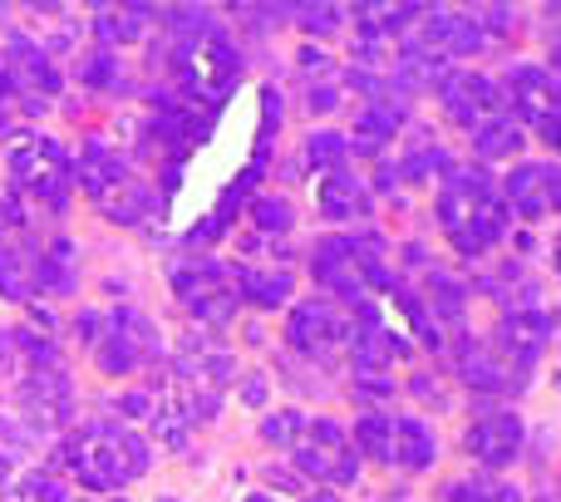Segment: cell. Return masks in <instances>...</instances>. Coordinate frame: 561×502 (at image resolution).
<instances>
[{
	"mask_svg": "<svg viewBox=\"0 0 561 502\" xmlns=\"http://www.w3.org/2000/svg\"><path fill=\"white\" fill-rule=\"evenodd\" d=\"M45 468L69 474V483L84 488V493H124L128 483H138L153 468V444L134 424L94 419V424H79Z\"/></svg>",
	"mask_w": 561,
	"mask_h": 502,
	"instance_id": "obj_1",
	"label": "cell"
},
{
	"mask_svg": "<svg viewBox=\"0 0 561 502\" xmlns=\"http://www.w3.org/2000/svg\"><path fill=\"white\" fill-rule=\"evenodd\" d=\"M438 223H444V237L454 242L458 256L478 261L507 237L513 213L503 203V187L483 168H448L438 178Z\"/></svg>",
	"mask_w": 561,
	"mask_h": 502,
	"instance_id": "obj_2",
	"label": "cell"
},
{
	"mask_svg": "<svg viewBox=\"0 0 561 502\" xmlns=\"http://www.w3.org/2000/svg\"><path fill=\"white\" fill-rule=\"evenodd\" d=\"M173 69H178V84H183L187 104L217 109L237 89V79H242V55H237V45L222 30H213V35L183 39L173 49Z\"/></svg>",
	"mask_w": 561,
	"mask_h": 502,
	"instance_id": "obj_3",
	"label": "cell"
},
{
	"mask_svg": "<svg viewBox=\"0 0 561 502\" xmlns=\"http://www.w3.org/2000/svg\"><path fill=\"white\" fill-rule=\"evenodd\" d=\"M10 178H15V193H30L35 203L65 213L69 203V178H75V163H69L65 144L59 138H39V134H20L5 153Z\"/></svg>",
	"mask_w": 561,
	"mask_h": 502,
	"instance_id": "obj_4",
	"label": "cell"
},
{
	"mask_svg": "<svg viewBox=\"0 0 561 502\" xmlns=\"http://www.w3.org/2000/svg\"><path fill=\"white\" fill-rule=\"evenodd\" d=\"M286 464L296 468L300 478L320 483V488H350V483H359V454H355V444H350L345 424H340V419H325V414L306 419V434L296 438V448H290Z\"/></svg>",
	"mask_w": 561,
	"mask_h": 502,
	"instance_id": "obj_5",
	"label": "cell"
},
{
	"mask_svg": "<svg viewBox=\"0 0 561 502\" xmlns=\"http://www.w3.org/2000/svg\"><path fill=\"white\" fill-rule=\"evenodd\" d=\"M158 326L144 316V310L134 306H118L104 316V335L94 340V365L104 369L108 379H124L134 375L138 365H148V360H158Z\"/></svg>",
	"mask_w": 561,
	"mask_h": 502,
	"instance_id": "obj_6",
	"label": "cell"
},
{
	"mask_svg": "<svg viewBox=\"0 0 561 502\" xmlns=\"http://www.w3.org/2000/svg\"><path fill=\"white\" fill-rule=\"evenodd\" d=\"M463 454L478 464V474H507L527 454V419L517 409H488L463 429Z\"/></svg>",
	"mask_w": 561,
	"mask_h": 502,
	"instance_id": "obj_7",
	"label": "cell"
},
{
	"mask_svg": "<svg viewBox=\"0 0 561 502\" xmlns=\"http://www.w3.org/2000/svg\"><path fill=\"white\" fill-rule=\"evenodd\" d=\"M350 330L355 320L325 296H310V300H296L286 316V345L306 360H330L335 350H350Z\"/></svg>",
	"mask_w": 561,
	"mask_h": 502,
	"instance_id": "obj_8",
	"label": "cell"
},
{
	"mask_svg": "<svg viewBox=\"0 0 561 502\" xmlns=\"http://www.w3.org/2000/svg\"><path fill=\"white\" fill-rule=\"evenodd\" d=\"M15 404H20V419H25L39 438H45L49 429H65L69 419H75V385H69L65 365L30 369L25 379H15Z\"/></svg>",
	"mask_w": 561,
	"mask_h": 502,
	"instance_id": "obj_9",
	"label": "cell"
},
{
	"mask_svg": "<svg viewBox=\"0 0 561 502\" xmlns=\"http://www.w3.org/2000/svg\"><path fill=\"white\" fill-rule=\"evenodd\" d=\"M497 187H503L507 213H517L523 223H547L552 213H561V163H552V158L513 163Z\"/></svg>",
	"mask_w": 561,
	"mask_h": 502,
	"instance_id": "obj_10",
	"label": "cell"
},
{
	"mask_svg": "<svg viewBox=\"0 0 561 502\" xmlns=\"http://www.w3.org/2000/svg\"><path fill=\"white\" fill-rule=\"evenodd\" d=\"M552 340H557V316H547L542 306H523V310H503L493 350L517 369V375H527Z\"/></svg>",
	"mask_w": 561,
	"mask_h": 502,
	"instance_id": "obj_11",
	"label": "cell"
},
{
	"mask_svg": "<svg viewBox=\"0 0 561 502\" xmlns=\"http://www.w3.org/2000/svg\"><path fill=\"white\" fill-rule=\"evenodd\" d=\"M438 99H444L448 118L463 128H483L488 118H497L507 109L503 99V84L488 75H478V69H448L444 84H438Z\"/></svg>",
	"mask_w": 561,
	"mask_h": 502,
	"instance_id": "obj_12",
	"label": "cell"
},
{
	"mask_svg": "<svg viewBox=\"0 0 561 502\" xmlns=\"http://www.w3.org/2000/svg\"><path fill=\"white\" fill-rule=\"evenodd\" d=\"M454 365H458V375H463V385L478 389V395H488V399H507V395L523 389V375H517V369L507 365L493 345H488V340L463 335L458 340V350H454Z\"/></svg>",
	"mask_w": 561,
	"mask_h": 502,
	"instance_id": "obj_13",
	"label": "cell"
},
{
	"mask_svg": "<svg viewBox=\"0 0 561 502\" xmlns=\"http://www.w3.org/2000/svg\"><path fill=\"white\" fill-rule=\"evenodd\" d=\"M173 369H178V379H187V385H207V389H222V395L237 379L232 350H227L217 335H183L178 340Z\"/></svg>",
	"mask_w": 561,
	"mask_h": 502,
	"instance_id": "obj_14",
	"label": "cell"
},
{
	"mask_svg": "<svg viewBox=\"0 0 561 502\" xmlns=\"http://www.w3.org/2000/svg\"><path fill=\"white\" fill-rule=\"evenodd\" d=\"M0 65H5L10 84L25 89V99L55 94V89H59V69L49 65V55L25 35V30H10V35H5V55H0Z\"/></svg>",
	"mask_w": 561,
	"mask_h": 502,
	"instance_id": "obj_15",
	"label": "cell"
},
{
	"mask_svg": "<svg viewBox=\"0 0 561 502\" xmlns=\"http://www.w3.org/2000/svg\"><path fill=\"white\" fill-rule=\"evenodd\" d=\"M507 104H517V114L542 124V118L561 114V79L547 65H513L507 69Z\"/></svg>",
	"mask_w": 561,
	"mask_h": 502,
	"instance_id": "obj_16",
	"label": "cell"
},
{
	"mask_svg": "<svg viewBox=\"0 0 561 502\" xmlns=\"http://www.w3.org/2000/svg\"><path fill=\"white\" fill-rule=\"evenodd\" d=\"M404 104L399 99H369L365 109H359L355 118V134H350V153H365V158H379L385 153V144H394V134L404 128Z\"/></svg>",
	"mask_w": 561,
	"mask_h": 502,
	"instance_id": "obj_17",
	"label": "cell"
},
{
	"mask_svg": "<svg viewBox=\"0 0 561 502\" xmlns=\"http://www.w3.org/2000/svg\"><path fill=\"white\" fill-rule=\"evenodd\" d=\"M389 464L404 468V474H428V468L438 464V434L419 414H394V448H389Z\"/></svg>",
	"mask_w": 561,
	"mask_h": 502,
	"instance_id": "obj_18",
	"label": "cell"
},
{
	"mask_svg": "<svg viewBox=\"0 0 561 502\" xmlns=\"http://www.w3.org/2000/svg\"><path fill=\"white\" fill-rule=\"evenodd\" d=\"M75 178H79V187H84L94 203H104L114 187L128 183V163H124V153H114V148L104 144V138H89L84 153H79Z\"/></svg>",
	"mask_w": 561,
	"mask_h": 502,
	"instance_id": "obj_19",
	"label": "cell"
},
{
	"mask_svg": "<svg viewBox=\"0 0 561 502\" xmlns=\"http://www.w3.org/2000/svg\"><path fill=\"white\" fill-rule=\"evenodd\" d=\"M316 207L325 223H355V217H369V187L359 183L345 163V168H335V173H325V183H320V193H316Z\"/></svg>",
	"mask_w": 561,
	"mask_h": 502,
	"instance_id": "obj_20",
	"label": "cell"
},
{
	"mask_svg": "<svg viewBox=\"0 0 561 502\" xmlns=\"http://www.w3.org/2000/svg\"><path fill=\"white\" fill-rule=\"evenodd\" d=\"M290 290H296V276L286 266H237V296L256 310H276L290 306Z\"/></svg>",
	"mask_w": 561,
	"mask_h": 502,
	"instance_id": "obj_21",
	"label": "cell"
},
{
	"mask_svg": "<svg viewBox=\"0 0 561 502\" xmlns=\"http://www.w3.org/2000/svg\"><path fill=\"white\" fill-rule=\"evenodd\" d=\"M444 502H527L523 483H513L507 474H463V478H448L438 488Z\"/></svg>",
	"mask_w": 561,
	"mask_h": 502,
	"instance_id": "obj_22",
	"label": "cell"
},
{
	"mask_svg": "<svg viewBox=\"0 0 561 502\" xmlns=\"http://www.w3.org/2000/svg\"><path fill=\"white\" fill-rule=\"evenodd\" d=\"M79 488L69 478L49 474V468H25L15 474L5 488H0V502H79Z\"/></svg>",
	"mask_w": 561,
	"mask_h": 502,
	"instance_id": "obj_23",
	"label": "cell"
},
{
	"mask_svg": "<svg viewBox=\"0 0 561 502\" xmlns=\"http://www.w3.org/2000/svg\"><path fill=\"white\" fill-rule=\"evenodd\" d=\"M527 148V134L523 124H513L507 114L488 118L483 128H473V153L483 158V163H507V158H517Z\"/></svg>",
	"mask_w": 561,
	"mask_h": 502,
	"instance_id": "obj_24",
	"label": "cell"
},
{
	"mask_svg": "<svg viewBox=\"0 0 561 502\" xmlns=\"http://www.w3.org/2000/svg\"><path fill=\"white\" fill-rule=\"evenodd\" d=\"M350 444H355V454L369 458V464H389V448H394V414H385V409H365V414L355 419Z\"/></svg>",
	"mask_w": 561,
	"mask_h": 502,
	"instance_id": "obj_25",
	"label": "cell"
},
{
	"mask_svg": "<svg viewBox=\"0 0 561 502\" xmlns=\"http://www.w3.org/2000/svg\"><path fill=\"white\" fill-rule=\"evenodd\" d=\"M35 247H5L0 242V296L5 300H35Z\"/></svg>",
	"mask_w": 561,
	"mask_h": 502,
	"instance_id": "obj_26",
	"label": "cell"
},
{
	"mask_svg": "<svg viewBox=\"0 0 561 502\" xmlns=\"http://www.w3.org/2000/svg\"><path fill=\"white\" fill-rule=\"evenodd\" d=\"M158 10H148V5H124V10H94V20H99V39L104 45H128V39H144L148 35V25L144 20H153Z\"/></svg>",
	"mask_w": 561,
	"mask_h": 502,
	"instance_id": "obj_27",
	"label": "cell"
},
{
	"mask_svg": "<svg viewBox=\"0 0 561 502\" xmlns=\"http://www.w3.org/2000/svg\"><path fill=\"white\" fill-rule=\"evenodd\" d=\"M463 306H468V286L448 271H434L428 276V310L434 320H463Z\"/></svg>",
	"mask_w": 561,
	"mask_h": 502,
	"instance_id": "obj_28",
	"label": "cell"
},
{
	"mask_svg": "<svg viewBox=\"0 0 561 502\" xmlns=\"http://www.w3.org/2000/svg\"><path fill=\"white\" fill-rule=\"evenodd\" d=\"M79 79H84L89 89H104V94H124V89H128L124 65H118L114 49H94V55H84V65H79Z\"/></svg>",
	"mask_w": 561,
	"mask_h": 502,
	"instance_id": "obj_29",
	"label": "cell"
},
{
	"mask_svg": "<svg viewBox=\"0 0 561 502\" xmlns=\"http://www.w3.org/2000/svg\"><path fill=\"white\" fill-rule=\"evenodd\" d=\"M99 207H104V213L114 217V223L134 227L138 217H144L148 207H153V193H148V187L138 183V178H128V183H124V187H114V193H108V197H104V203H99Z\"/></svg>",
	"mask_w": 561,
	"mask_h": 502,
	"instance_id": "obj_30",
	"label": "cell"
},
{
	"mask_svg": "<svg viewBox=\"0 0 561 502\" xmlns=\"http://www.w3.org/2000/svg\"><path fill=\"white\" fill-rule=\"evenodd\" d=\"M306 163L320 168V173H335V168L350 163V138L345 134H330V128H320V134L306 138Z\"/></svg>",
	"mask_w": 561,
	"mask_h": 502,
	"instance_id": "obj_31",
	"label": "cell"
},
{
	"mask_svg": "<svg viewBox=\"0 0 561 502\" xmlns=\"http://www.w3.org/2000/svg\"><path fill=\"white\" fill-rule=\"evenodd\" d=\"M306 434V414L300 409H272V414L262 419V438L266 444H276V448H296V438Z\"/></svg>",
	"mask_w": 561,
	"mask_h": 502,
	"instance_id": "obj_32",
	"label": "cell"
},
{
	"mask_svg": "<svg viewBox=\"0 0 561 502\" xmlns=\"http://www.w3.org/2000/svg\"><path fill=\"white\" fill-rule=\"evenodd\" d=\"M488 49V30L478 15H454V25H448V59L454 55H483Z\"/></svg>",
	"mask_w": 561,
	"mask_h": 502,
	"instance_id": "obj_33",
	"label": "cell"
},
{
	"mask_svg": "<svg viewBox=\"0 0 561 502\" xmlns=\"http://www.w3.org/2000/svg\"><path fill=\"white\" fill-rule=\"evenodd\" d=\"M252 223H256V232H266V237H276V232H290V223H296V207L286 203V197H256L252 203Z\"/></svg>",
	"mask_w": 561,
	"mask_h": 502,
	"instance_id": "obj_34",
	"label": "cell"
},
{
	"mask_svg": "<svg viewBox=\"0 0 561 502\" xmlns=\"http://www.w3.org/2000/svg\"><path fill=\"white\" fill-rule=\"evenodd\" d=\"M350 395L359 399V404H385V399H394V379L389 375H369V369H355V385H350Z\"/></svg>",
	"mask_w": 561,
	"mask_h": 502,
	"instance_id": "obj_35",
	"label": "cell"
},
{
	"mask_svg": "<svg viewBox=\"0 0 561 502\" xmlns=\"http://www.w3.org/2000/svg\"><path fill=\"white\" fill-rule=\"evenodd\" d=\"M296 15L306 20V25H300L306 35H330V30H335V20H340V10L335 5H300Z\"/></svg>",
	"mask_w": 561,
	"mask_h": 502,
	"instance_id": "obj_36",
	"label": "cell"
},
{
	"mask_svg": "<svg viewBox=\"0 0 561 502\" xmlns=\"http://www.w3.org/2000/svg\"><path fill=\"white\" fill-rule=\"evenodd\" d=\"M306 109H310V114H335V109H340V84H330V79L310 84L306 89Z\"/></svg>",
	"mask_w": 561,
	"mask_h": 502,
	"instance_id": "obj_37",
	"label": "cell"
},
{
	"mask_svg": "<svg viewBox=\"0 0 561 502\" xmlns=\"http://www.w3.org/2000/svg\"><path fill=\"white\" fill-rule=\"evenodd\" d=\"M330 65H335V59L325 55V49H300V69H306V75H316V79H325L330 75Z\"/></svg>",
	"mask_w": 561,
	"mask_h": 502,
	"instance_id": "obj_38",
	"label": "cell"
},
{
	"mask_svg": "<svg viewBox=\"0 0 561 502\" xmlns=\"http://www.w3.org/2000/svg\"><path fill=\"white\" fill-rule=\"evenodd\" d=\"M409 389H414L419 399H434V409H444V404H448L444 385H438V379H434V385H428V375H414V385H409Z\"/></svg>",
	"mask_w": 561,
	"mask_h": 502,
	"instance_id": "obj_39",
	"label": "cell"
},
{
	"mask_svg": "<svg viewBox=\"0 0 561 502\" xmlns=\"http://www.w3.org/2000/svg\"><path fill=\"white\" fill-rule=\"evenodd\" d=\"M266 399V375H247L242 385V404H262Z\"/></svg>",
	"mask_w": 561,
	"mask_h": 502,
	"instance_id": "obj_40",
	"label": "cell"
},
{
	"mask_svg": "<svg viewBox=\"0 0 561 502\" xmlns=\"http://www.w3.org/2000/svg\"><path fill=\"white\" fill-rule=\"evenodd\" d=\"M537 134H542V138H547V144H552V148H561V114L542 118V124H537Z\"/></svg>",
	"mask_w": 561,
	"mask_h": 502,
	"instance_id": "obj_41",
	"label": "cell"
},
{
	"mask_svg": "<svg viewBox=\"0 0 561 502\" xmlns=\"http://www.w3.org/2000/svg\"><path fill=\"white\" fill-rule=\"evenodd\" d=\"M10 478H15V458H10V454H5V448H0V488H5V483H10Z\"/></svg>",
	"mask_w": 561,
	"mask_h": 502,
	"instance_id": "obj_42",
	"label": "cell"
},
{
	"mask_svg": "<svg viewBox=\"0 0 561 502\" xmlns=\"http://www.w3.org/2000/svg\"><path fill=\"white\" fill-rule=\"evenodd\" d=\"M300 502H340V493H335V488H316V493H306Z\"/></svg>",
	"mask_w": 561,
	"mask_h": 502,
	"instance_id": "obj_43",
	"label": "cell"
},
{
	"mask_svg": "<svg viewBox=\"0 0 561 502\" xmlns=\"http://www.w3.org/2000/svg\"><path fill=\"white\" fill-rule=\"evenodd\" d=\"M242 502H276V498H272V493H247Z\"/></svg>",
	"mask_w": 561,
	"mask_h": 502,
	"instance_id": "obj_44",
	"label": "cell"
},
{
	"mask_svg": "<svg viewBox=\"0 0 561 502\" xmlns=\"http://www.w3.org/2000/svg\"><path fill=\"white\" fill-rule=\"evenodd\" d=\"M557 276H561V232H557Z\"/></svg>",
	"mask_w": 561,
	"mask_h": 502,
	"instance_id": "obj_45",
	"label": "cell"
},
{
	"mask_svg": "<svg viewBox=\"0 0 561 502\" xmlns=\"http://www.w3.org/2000/svg\"><path fill=\"white\" fill-rule=\"evenodd\" d=\"M153 502H183V498H173V493H163V498H153Z\"/></svg>",
	"mask_w": 561,
	"mask_h": 502,
	"instance_id": "obj_46",
	"label": "cell"
},
{
	"mask_svg": "<svg viewBox=\"0 0 561 502\" xmlns=\"http://www.w3.org/2000/svg\"><path fill=\"white\" fill-rule=\"evenodd\" d=\"M104 502H128V498H104Z\"/></svg>",
	"mask_w": 561,
	"mask_h": 502,
	"instance_id": "obj_47",
	"label": "cell"
}]
</instances>
